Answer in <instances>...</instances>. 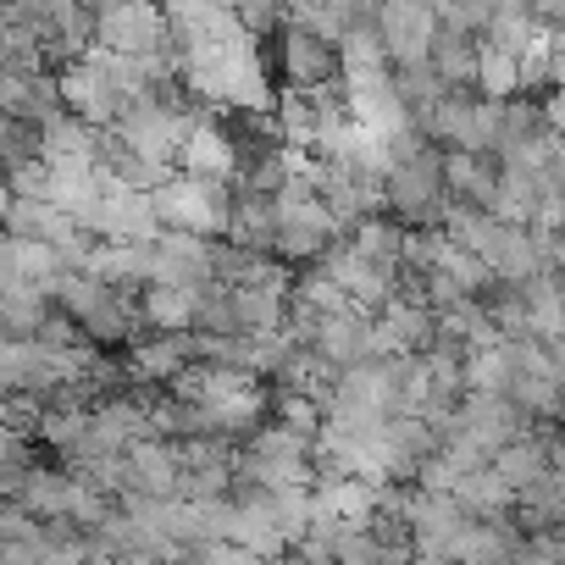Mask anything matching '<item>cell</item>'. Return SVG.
I'll use <instances>...</instances> for the list:
<instances>
[{
    "instance_id": "6da1fadb",
    "label": "cell",
    "mask_w": 565,
    "mask_h": 565,
    "mask_svg": "<svg viewBox=\"0 0 565 565\" xmlns=\"http://www.w3.org/2000/svg\"><path fill=\"white\" fill-rule=\"evenodd\" d=\"M156 216H167L178 233H194L205 238L211 227L227 222V194L211 183V178H189V183H167L156 194Z\"/></svg>"
},
{
    "instance_id": "7a4b0ae2",
    "label": "cell",
    "mask_w": 565,
    "mask_h": 565,
    "mask_svg": "<svg viewBox=\"0 0 565 565\" xmlns=\"http://www.w3.org/2000/svg\"><path fill=\"white\" fill-rule=\"evenodd\" d=\"M383 189H388L394 211L422 216V211H433V205H438V194H444V161H438V156H427V150H411V156H399V161L388 167Z\"/></svg>"
},
{
    "instance_id": "3957f363",
    "label": "cell",
    "mask_w": 565,
    "mask_h": 565,
    "mask_svg": "<svg viewBox=\"0 0 565 565\" xmlns=\"http://www.w3.org/2000/svg\"><path fill=\"white\" fill-rule=\"evenodd\" d=\"M211 271H216V260H211L205 238H194V233H172V238L150 244V282L200 289V282H211Z\"/></svg>"
},
{
    "instance_id": "277c9868",
    "label": "cell",
    "mask_w": 565,
    "mask_h": 565,
    "mask_svg": "<svg viewBox=\"0 0 565 565\" xmlns=\"http://www.w3.org/2000/svg\"><path fill=\"white\" fill-rule=\"evenodd\" d=\"M383 29H388V45H394L405 62H422L427 45H433V7H427V0H394L388 18H383Z\"/></svg>"
},
{
    "instance_id": "5b68a950",
    "label": "cell",
    "mask_w": 565,
    "mask_h": 565,
    "mask_svg": "<svg viewBox=\"0 0 565 565\" xmlns=\"http://www.w3.org/2000/svg\"><path fill=\"white\" fill-rule=\"evenodd\" d=\"M122 477H128V488H134V493L167 499V488L178 482V460H172V449H161V444H139V449L128 455Z\"/></svg>"
},
{
    "instance_id": "8992f818",
    "label": "cell",
    "mask_w": 565,
    "mask_h": 565,
    "mask_svg": "<svg viewBox=\"0 0 565 565\" xmlns=\"http://www.w3.org/2000/svg\"><path fill=\"white\" fill-rule=\"evenodd\" d=\"M145 317H150V328L183 333V328L200 317V289H178V282H150V295H145Z\"/></svg>"
},
{
    "instance_id": "52a82bcc",
    "label": "cell",
    "mask_w": 565,
    "mask_h": 565,
    "mask_svg": "<svg viewBox=\"0 0 565 565\" xmlns=\"http://www.w3.org/2000/svg\"><path fill=\"white\" fill-rule=\"evenodd\" d=\"M493 477H499L510 493H521L526 482H537V477H543V449H537V444H526V438H510V444L493 455Z\"/></svg>"
},
{
    "instance_id": "ba28073f",
    "label": "cell",
    "mask_w": 565,
    "mask_h": 565,
    "mask_svg": "<svg viewBox=\"0 0 565 565\" xmlns=\"http://www.w3.org/2000/svg\"><path fill=\"white\" fill-rule=\"evenodd\" d=\"M189 355H194V339H189V333H172V339H161V344H145L139 366H145L150 377H172V372L189 366Z\"/></svg>"
},
{
    "instance_id": "9c48e42d",
    "label": "cell",
    "mask_w": 565,
    "mask_h": 565,
    "mask_svg": "<svg viewBox=\"0 0 565 565\" xmlns=\"http://www.w3.org/2000/svg\"><path fill=\"white\" fill-rule=\"evenodd\" d=\"M477 78H482L488 100H504V95L521 84V67H515L510 51H488V56H477Z\"/></svg>"
},
{
    "instance_id": "30bf717a",
    "label": "cell",
    "mask_w": 565,
    "mask_h": 565,
    "mask_svg": "<svg viewBox=\"0 0 565 565\" xmlns=\"http://www.w3.org/2000/svg\"><path fill=\"white\" fill-rule=\"evenodd\" d=\"M200 565H266V559L249 554V548H238V543H227V537H216V543L200 548Z\"/></svg>"
}]
</instances>
